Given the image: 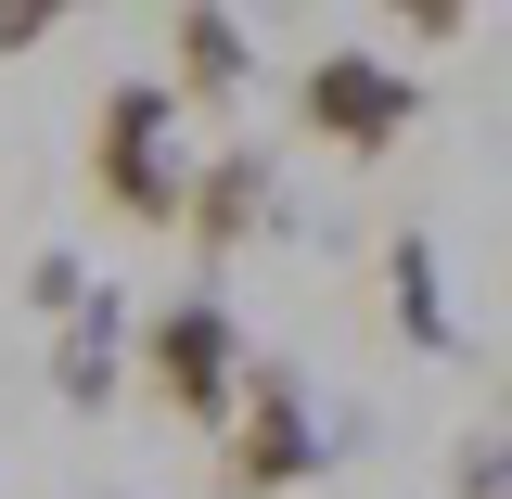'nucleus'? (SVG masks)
Returning <instances> with one entry per match:
<instances>
[{"mask_svg": "<svg viewBox=\"0 0 512 499\" xmlns=\"http://www.w3.org/2000/svg\"><path fill=\"white\" fill-rule=\"evenodd\" d=\"M52 39V0H0V52H39Z\"/></svg>", "mask_w": 512, "mask_h": 499, "instance_id": "nucleus-11", "label": "nucleus"}, {"mask_svg": "<svg viewBox=\"0 0 512 499\" xmlns=\"http://www.w3.org/2000/svg\"><path fill=\"white\" fill-rule=\"evenodd\" d=\"M26 308H39V320H64V333H77V320L103 308V282H90L77 256H39V269H26Z\"/></svg>", "mask_w": 512, "mask_h": 499, "instance_id": "nucleus-9", "label": "nucleus"}, {"mask_svg": "<svg viewBox=\"0 0 512 499\" xmlns=\"http://www.w3.org/2000/svg\"><path fill=\"white\" fill-rule=\"evenodd\" d=\"M320 461H333V436H320V410H308V372H295V359H256L244 410H231V436H218V487L231 499H282V487H308Z\"/></svg>", "mask_w": 512, "mask_h": 499, "instance_id": "nucleus-2", "label": "nucleus"}, {"mask_svg": "<svg viewBox=\"0 0 512 499\" xmlns=\"http://www.w3.org/2000/svg\"><path fill=\"white\" fill-rule=\"evenodd\" d=\"M141 372H154V397L180 410V423H218L231 436V410H244V320L218 308V295H180V308L141 320Z\"/></svg>", "mask_w": 512, "mask_h": 499, "instance_id": "nucleus-3", "label": "nucleus"}, {"mask_svg": "<svg viewBox=\"0 0 512 499\" xmlns=\"http://www.w3.org/2000/svg\"><path fill=\"white\" fill-rule=\"evenodd\" d=\"M256 218H269V154H256V141L205 154V167H192V256H244Z\"/></svg>", "mask_w": 512, "mask_h": 499, "instance_id": "nucleus-5", "label": "nucleus"}, {"mask_svg": "<svg viewBox=\"0 0 512 499\" xmlns=\"http://www.w3.org/2000/svg\"><path fill=\"white\" fill-rule=\"evenodd\" d=\"M500 436H512V423H500Z\"/></svg>", "mask_w": 512, "mask_h": 499, "instance_id": "nucleus-12", "label": "nucleus"}, {"mask_svg": "<svg viewBox=\"0 0 512 499\" xmlns=\"http://www.w3.org/2000/svg\"><path fill=\"white\" fill-rule=\"evenodd\" d=\"M167 141H180V77H116L90 103V192L128 231H192V167Z\"/></svg>", "mask_w": 512, "mask_h": 499, "instance_id": "nucleus-1", "label": "nucleus"}, {"mask_svg": "<svg viewBox=\"0 0 512 499\" xmlns=\"http://www.w3.org/2000/svg\"><path fill=\"white\" fill-rule=\"evenodd\" d=\"M295 116H308V141L384 167V154L410 141V116H423V77H410V64H384V52H320L308 77H295Z\"/></svg>", "mask_w": 512, "mask_h": 499, "instance_id": "nucleus-4", "label": "nucleus"}, {"mask_svg": "<svg viewBox=\"0 0 512 499\" xmlns=\"http://www.w3.org/2000/svg\"><path fill=\"white\" fill-rule=\"evenodd\" d=\"M167 64H180V103H231V90H244V64H256V39H244V13L180 0V13H167Z\"/></svg>", "mask_w": 512, "mask_h": 499, "instance_id": "nucleus-6", "label": "nucleus"}, {"mask_svg": "<svg viewBox=\"0 0 512 499\" xmlns=\"http://www.w3.org/2000/svg\"><path fill=\"white\" fill-rule=\"evenodd\" d=\"M116 384H128V308L103 295V308L52 346V397H64V410H116Z\"/></svg>", "mask_w": 512, "mask_h": 499, "instance_id": "nucleus-7", "label": "nucleus"}, {"mask_svg": "<svg viewBox=\"0 0 512 499\" xmlns=\"http://www.w3.org/2000/svg\"><path fill=\"white\" fill-rule=\"evenodd\" d=\"M384 308H397V333H410L423 359L461 346V333H448V295H436V244H423V231H397V244H384Z\"/></svg>", "mask_w": 512, "mask_h": 499, "instance_id": "nucleus-8", "label": "nucleus"}, {"mask_svg": "<svg viewBox=\"0 0 512 499\" xmlns=\"http://www.w3.org/2000/svg\"><path fill=\"white\" fill-rule=\"evenodd\" d=\"M448 499H512V436H461L448 448Z\"/></svg>", "mask_w": 512, "mask_h": 499, "instance_id": "nucleus-10", "label": "nucleus"}]
</instances>
